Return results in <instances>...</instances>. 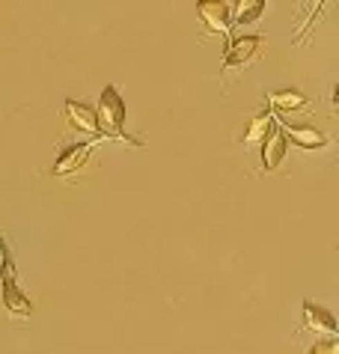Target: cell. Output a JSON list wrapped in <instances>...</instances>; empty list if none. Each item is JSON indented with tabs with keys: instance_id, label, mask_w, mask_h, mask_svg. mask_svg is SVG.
<instances>
[{
	"instance_id": "cell-6",
	"label": "cell",
	"mask_w": 339,
	"mask_h": 354,
	"mask_svg": "<svg viewBox=\"0 0 339 354\" xmlns=\"http://www.w3.org/2000/svg\"><path fill=\"white\" fill-rule=\"evenodd\" d=\"M262 146V164H265V173H274L277 167L283 164L286 158V149H288V140H286V134L280 131V125H271V131L265 134V140L259 143Z\"/></svg>"
},
{
	"instance_id": "cell-1",
	"label": "cell",
	"mask_w": 339,
	"mask_h": 354,
	"mask_svg": "<svg viewBox=\"0 0 339 354\" xmlns=\"http://www.w3.org/2000/svg\"><path fill=\"white\" fill-rule=\"evenodd\" d=\"M95 125H98V134H102V137H111V140H119V143L140 146L134 137L125 134V102H122V95H119V90L113 84L104 86L102 98H98Z\"/></svg>"
},
{
	"instance_id": "cell-7",
	"label": "cell",
	"mask_w": 339,
	"mask_h": 354,
	"mask_svg": "<svg viewBox=\"0 0 339 354\" xmlns=\"http://www.w3.org/2000/svg\"><path fill=\"white\" fill-rule=\"evenodd\" d=\"M304 328L322 333V337H336V319L331 316V310L313 301H304Z\"/></svg>"
},
{
	"instance_id": "cell-2",
	"label": "cell",
	"mask_w": 339,
	"mask_h": 354,
	"mask_svg": "<svg viewBox=\"0 0 339 354\" xmlns=\"http://www.w3.org/2000/svg\"><path fill=\"white\" fill-rule=\"evenodd\" d=\"M265 48V36H238L229 42L226 57H223V72H238V68H247L250 63H256L262 57Z\"/></svg>"
},
{
	"instance_id": "cell-10",
	"label": "cell",
	"mask_w": 339,
	"mask_h": 354,
	"mask_svg": "<svg viewBox=\"0 0 339 354\" xmlns=\"http://www.w3.org/2000/svg\"><path fill=\"white\" fill-rule=\"evenodd\" d=\"M268 6V0H238V3L229 9V21L232 24H253L262 18Z\"/></svg>"
},
{
	"instance_id": "cell-13",
	"label": "cell",
	"mask_w": 339,
	"mask_h": 354,
	"mask_svg": "<svg viewBox=\"0 0 339 354\" xmlns=\"http://www.w3.org/2000/svg\"><path fill=\"white\" fill-rule=\"evenodd\" d=\"M306 354H339V342H336V337H327L322 342H315Z\"/></svg>"
},
{
	"instance_id": "cell-8",
	"label": "cell",
	"mask_w": 339,
	"mask_h": 354,
	"mask_svg": "<svg viewBox=\"0 0 339 354\" xmlns=\"http://www.w3.org/2000/svg\"><path fill=\"white\" fill-rule=\"evenodd\" d=\"M66 120L68 125H72L75 131H81V134H98V125H95V111L93 107H86L84 102H75V98H68L66 102Z\"/></svg>"
},
{
	"instance_id": "cell-9",
	"label": "cell",
	"mask_w": 339,
	"mask_h": 354,
	"mask_svg": "<svg viewBox=\"0 0 339 354\" xmlns=\"http://www.w3.org/2000/svg\"><path fill=\"white\" fill-rule=\"evenodd\" d=\"M3 307L9 319H30V313H33V304L21 295L15 280H3Z\"/></svg>"
},
{
	"instance_id": "cell-12",
	"label": "cell",
	"mask_w": 339,
	"mask_h": 354,
	"mask_svg": "<svg viewBox=\"0 0 339 354\" xmlns=\"http://www.w3.org/2000/svg\"><path fill=\"white\" fill-rule=\"evenodd\" d=\"M277 120H274V113H259L256 120L250 122V129H247V134H244V146H259L265 140V134L271 131V125H274Z\"/></svg>"
},
{
	"instance_id": "cell-11",
	"label": "cell",
	"mask_w": 339,
	"mask_h": 354,
	"mask_svg": "<svg viewBox=\"0 0 339 354\" xmlns=\"http://www.w3.org/2000/svg\"><path fill=\"white\" fill-rule=\"evenodd\" d=\"M268 102L277 113H292V111H304L306 104H310V98H306L301 90H280V93H271L268 95Z\"/></svg>"
},
{
	"instance_id": "cell-5",
	"label": "cell",
	"mask_w": 339,
	"mask_h": 354,
	"mask_svg": "<svg viewBox=\"0 0 339 354\" xmlns=\"http://www.w3.org/2000/svg\"><path fill=\"white\" fill-rule=\"evenodd\" d=\"M93 149H95V140L66 146V149L59 152L57 164H54V176H72V173H77L81 167H86V161H89V155H93Z\"/></svg>"
},
{
	"instance_id": "cell-4",
	"label": "cell",
	"mask_w": 339,
	"mask_h": 354,
	"mask_svg": "<svg viewBox=\"0 0 339 354\" xmlns=\"http://www.w3.org/2000/svg\"><path fill=\"white\" fill-rule=\"evenodd\" d=\"M280 131L286 134V140H292L297 149H306V152H322L327 149V134L310 129V125H292L288 120H280Z\"/></svg>"
},
{
	"instance_id": "cell-3",
	"label": "cell",
	"mask_w": 339,
	"mask_h": 354,
	"mask_svg": "<svg viewBox=\"0 0 339 354\" xmlns=\"http://www.w3.org/2000/svg\"><path fill=\"white\" fill-rule=\"evenodd\" d=\"M196 15L199 21L205 24L208 33H217V36H229L232 30V21H229V6L223 0H196Z\"/></svg>"
}]
</instances>
